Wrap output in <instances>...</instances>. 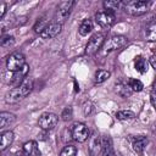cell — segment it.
<instances>
[{"mask_svg":"<svg viewBox=\"0 0 156 156\" xmlns=\"http://www.w3.org/2000/svg\"><path fill=\"white\" fill-rule=\"evenodd\" d=\"M13 44H15V38L12 35H10V34H7V35L2 34V37L0 39V45L4 49H10L11 46H13Z\"/></svg>","mask_w":156,"mask_h":156,"instance_id":"cell-25","label":"cell"},{"mask_svg":"<svg viewBox=\"0 0 156 156\" xmlns=\"http://www.w3.org/2000/svg\"><path fill=\"white\" fill-rule=\"evenodd\" d=\"M154 156H156V152H155V155H154Z\"/></svg>","mask_w":156,"mask_h":156,"instance_id":"cell-35","label":"cell"},{"mask_svg":"<svg viewBox=\"0 0 156 156\" xmlns=\"http://www.w3.org/2000/svg\"><path fill=\"white\" fill-rule=\"evenodd\" d=\"M48 24H49V22L46 21V18H40L39 21H37V23H35V26H34V32H37V33H41L46 27H48Z\"/></svg>","mask_w":156,"mask_h":156,"instance_id":"cell-28","label":"cell"},{"mask_svg":"<svg viewBox=\"0 0 156 156\" xmlns=\"http://www.w3.org/2000/svg\"><path fill=\"white\" fill-rule=\"evenodd\" d=\"M116 117L119 121H127V119H133L135 118V113L130 110H121L116 112Z\"/></svg>","mask_w":156,"mask_h":156,"instance_id":"cell-24","label":"cell"},{"mask_svg":"<svg viewBox=\"0 0 156 156\" xmlns=\"http://www.w3.org/2000/svg\"><path fill=\"white\" fill-rule=\"evenodd\" d=\"M151 2L141 1V0H129L123 1V10L132 16H141L149 11Z\"/></svg>","mask_w":156,"mask_h":156,"instance_id":"cell-2","label":"cell"},{"mask_svg":"<svg viewBox=\"0 0 156 156\" xmlns=\"http://www.w3.org/2000/svg\"><path fill=\"white\" fill-rule=\"evenodd\" d=\"M89 156H101L102 155V138L99 134L94 133L89 136V146H88Z\"/></svg>","mask_w":156,"mask_h":156,"instance_id":"cell-10","label":"cell"},{"mask_svg":"<svg viewBox=\"0 0 156 156\" xmlns=\"http://www.w3.org/2000/svg\"><path fill=\"white\" fill-rule=\"evenodd\" d=\"M28 71H29V66L26 63L21 69L13 72V76H12L11 82H10L11 87H12V88H17V87H20V85L24 82V79L27 78V73H28Z\"/></svg>","mask_w":156,"mask_h":156,"instance_id":"cell-12","label":"cell"},{"mask_svg":"<svg viewBox=\"0 0 156 156\" xmlns=\"http://www.w3.org/2000/svg\"><path fill=\"white\" fill-rule=\"evenodd\" d=\"M110 76H111L110 71L99 69V71H96V73H95V83H96V84H101V83H104L105 80H107V79L110 78Z\"/></svg>","mask_w":156,"mask_h":156,"instance_id":"cell-23","label":"cell"},{"mask_svg":"<svg viewBox=\"0 0 156 156\" xmlns=\"http://www.w3.org/2000/svg\"><path fill=\"white\" fill-rule=\"evenodd\" d=\"M149 63L151 65V67L154 69H156V55H151L149 58Z\"/></svg>","mask_w":156,"mask_h":156,"instance_id":"cell-31","label":"cell"},{"mask_svg":"<svg viewBox=\"0 0 156 156\" xmlns=\"http://www.w3.org/2000/svg\"><path fill=\"white\" fill-rule=\"evenodd\" d=\"M22 154L24 156H41V152L39 150L38 143L35 140H29L23 144Z\"/></svg>","mask_w":156,"mask_h":156,"instance_id":"cell-14","label":"cell"},{"mask_svg":"<svg viewBox=\"0 0 156 156\" xmlns=\"http://www.w3.org/2000/svg\"><path fill=\"white\" fill-rule=\"evenodd\" d=\"M71 134H72V138L78 141V143H84L89 139L90 136V133H89V128L82 123V122H77L72 126L71 128Z\"/></svg>","mask_w":156,"mask_h":156,"instance_id":"cell-7","label":"cell"},{"mask_svg":"<svg viewBox=\"0 0 156 156\" xmlns=\"http://www.w3.org/2000/svg\"><path fill=\"white\" fill-rule=\"evenodd\" d=\"M115 156H123V155H122V154H119V152H116V154H115Z\"/></svg>","mask_w":156,"mask_h":156,"instance_id":"cell-34","label":"cell"},{"mask_svg":"<svg viewBox=\"0 0 156 156\" xmlns=\"http://www.w3.org/2000/svg\"><path fill=\"white\" fill-rule=\"evenodd\" d=\"M128 84H129V87L132 88L133 91H141V90L144 89V84H143L139 79L130 78V79L128 80Z\"/></svg>","mask_w":156,"mask_h":156,"instance_id":"cell-27","label":"cell"},{"mask_svg":"<svg viewBox=\"0 0 156 156\" xmlns=\"http://www.w3.org/2000/svg\"><path fill=\"white\" fill-rule=\"evenodd\" d=\"M72 117H73V110H72V107L71 106L65 107L63 111H62V113H61L62 121H69V119H72Z\"/></svg>","mask_w":156,"mask_h":156,"instance_id":"cell-29","label":"cell"},{"mask_svg":"<svg viewBox=\"0 0 156 156\" xmlns=\"http://www.w3.org/2000/svg\"><path fill=\"white\" fill-rule=\"evenodd\" d=\"M95 21L101 28L107 29V28L112 27L113 23L116 22V15L113 11H107V10L100 11L95 15Z\"/></svg>","mask_w":156,"mask_h":156,"instance_id":"cell-8","label":"cell"},{"mask_svg":"<svg viewBox=\"0 0 156 156\" xmlns=\"http://www.w3.org/2000/svg\"><path fill=\"white\" fill-rule=\"evenodd\" d=\"M144 38L147 41H156V22L149 24L144 30Z\"/></svg>","mask_w":156,"mask_h":156,"instance_id":"cell-21","label":"cell"},{"mask_svg":"<svg viewBox=\"0 0 156 156\" xmlns=\"http://www.w3.org/2000/svg\"><path fill=\"white\" fill-rule=\"evenodd\" d=\"M24 65H26V57L23 54L18 52V51L12 52L6 58V68L11 72H16V71L21 69Z\"/></svg>","mask_w":156,"mask_h":156,"instance_id":"cell-6","label":"cell"},{"mask_svg":"<svg viewBox=\"0 0 156 156\" xmlns=\"http://www.w3.org/2000/svg\"><path fill=\"white\" fill-rule=\"evenodd\" d=\"M33 89V79L27 77L24 79V82L17 87V88H12L10 91L6 93L5 95V101L7 104H17L21 100H23Z\"/></svg>","mask_w":156,"mask_h":156,"instance_id":"cell-1","label":"cell"},{"mask_svg":"<svg viewBox=\"0 0 156 156\" xmlns=\"http://www.w3.org/2000/svg\"><path fill=\"white\" fill-rule=\"evenodd\" d=\"M57 123H58V116L52 112H45L38 119V124L43 130H51L57 126Z\"/></svg>","mask_w":156,"mask_h":156,"instance_id":"cell-9","label":"cell"},{"mask_svg":"<svg viewBox=\"0 0 156 156\" xmlns=\"http://www.w3.org/2000/svg\"><path fill=\"white\" fill-rule=\"evenodd\" d=\"M15 140V134L12 130H6L1 133V138H0V150L4 152L6 149H9L12 143Z\"/></svg>","mask_w":156,"mask_h":156,"instance_id":"cell-15","label":"cell"},{"mask_svg":"<svg viewBox=\"0 0 156 156\" xmlns=\"http://www.w3.org/2000/svg\"><path fill=\"white\" fill-rule=\"evenodd\" d=\"M16 119V116L11 112H1L0 113V129H5L11 123H13Z\"/></svg>","mask_w":156,"mask_h":156,"instance_id":"cell-17","label":"cell"},{"mask_svg":"<svg viewBox=\"0 0 156 156\" xmlns=\"http://www.w3.org/2000/svg\"><path fill=\"white\" fill-rule=\"evenodd\" d=\"M74 5H76V1H72V0L61 1L57 5V10L55 12V17H54L55 21L54 22L60 23V24H63L68 20V17H69V15H71L72 9H73Z\"/></svg>","mask_w":156,"mask_h":156,"instance_id":"cell-3","label":"cell"},{"mask_svg":"<svg viewBox=\"0 0 156 156\" xmlns=\"http://www.w3.org/2000/svg\"><path fill=\"white\" fill-rule=\"evenodd\" d=\"M127 44H128V39L126 37H123V35H113V37L108 38L107 40H105L101 50H102L104 54H108L111 51H116V50L122 49Z\"/></svg>","mask_w":156,"mask_h":156,"instance_id":"cell-4","label":"cell"},{"mask_svg":"<svg viewBox=\"0 0 156 156\" xmlns=\"http://www.w3.org/2000/svg\"><path fill=\"white\" fill-rule=\"evenodd\" d=\"M62 30V24L56 23V22H51L48 24V27L40 33V37L43 39H52L55 37H57Z\"/></svg>","mask_w":156,"mask_h":156,"instance_id":"cell-11","label":"cell"},{"mask_svg":"<svg viewBox=\"0 0 156 156\" xmlns=\"http://www.w3.org/2000/svg\"><path fill=\"white\" fill-rule=\"evenodd\" d=\"M150 100H151L152 106H154L155 110H156V80L154 82L152 88H151V91H150Z\"/></svg>","mask_w":156,"mask_h":156,"instance_id":"cell-30","label":"cell"},{"mask_svg":"<svg viewBox=\"0 0 156 156\" xmlns=\"http://www.w3.org/2000/svg\"><path fill=\"white\" fill-rule=\"evenodd\" d=\"M1 18H4V16H5V12H6V4L5 2H2L1 4Z\"/></svg>","mask_w":156,"mask_h":156,"instance_id":"cell-32","label":"cell"},{"mask_svg":"<svg viewBox=\"0 0 156 156\" xmlns=\"http://www.w3.org/2000/svg\"><path fill=\"white\" fill-rule=\"evenodd\" d=\"M134 68L139 73H146L147 72V61L143 56H135L134 58Z\"/></svg>","mask_w":156,"mask_h":156,"instance_id":"cell-20","label":"cell"},{"mask_svg":"<svg viewBox=\"0 0 156 156\" xmlns=\"http://www.w3.org/2000/svg\"><path fill=\"white\" fill-rule=\"evenodd\" d=\"M115 90H116V93L118 94V95H121L122 98H129L132 94H133V90H132V88L129 87V84L127 83H117L116 85H115Z\"/></svg>","mask_w":156,"mask_h":156,"instance_id":"cell-18","label":"cell"},{"mask_svg":"<svg viewBox=\"0 0 156 156\" xmlns=\"http://www.w3.org/2000/svg\"><path fill=\"white\" fill-rule=\"evenodd\" d=\"M104 43H105V34L104 33L93 34L90 37V39L88 40V44L85 46V55H88V56L95 55L98 51H100L102 49Z\"/></svg>","mask_w":156,"mask_h":156,"instance_id":"cell-5","label":"cell"},{"mask_svg":"<svg viewBox=\"0 0 156 156\" xmlns=\"http://www.w3.org/2000/svg\"><path fill=\"white\" fill-rule=\"evenodd\" d=\"M77 152H78V150H77L76 146H73V145H66L61 150L60 156H77Z\"/></svg>","mask_w":156,"mask_h":156,"instance_id":"cell-26","label":"cell"},{"mask_svg":"<svg viewBox=\"0 0 156 156\" xmlns=\"http://www.w3.org/2000/svg\"><path fill=\"white\" fill-rule=\"evenodd\" d=\"M11 156H24L23 154H12Z\"/></svg>","mask_w":156,"mask_h":156,"instance_id":"cell-33","label":"cell"},{"mask_svg":"<svg viewBox=\"0 0 156 156\" xmlns=\"http://www.w3.org/2000/svg\"><path fill=\"white\" fill-rule=\"evenodd\" d=\"M104 7L107 11H116L119 9H123V1H118V0H108V1H104Z\"/></svg>","mask_w":156,"mask_h":156,"instance_id":"cell-22","label":"cell"},{"mask_svg":"<svg viewBox=\"0 0 156 156\" xmlns=\"http://www.w3.org/2000/svg\"><path fill=\"white\" fill-rule=\"evenodd\" d=\"M93 30V21L90 18H84L80 24H79V28H78V33L82 35V37H85L88 35L90 32Z\"/></svg>","mask_w":156,"mask_h":156,"instance_id":"cell-19","label":"cell"},{"mask_svg":"<svg viewBox=\"0 0 156 156\" xmlns=\"http://www.w3.org/2000/svg\"><path fill=\"white\" fill-rule=\"evenodd\" d=\"M115 150L112 145V140L108 135L102 136V155L101 156H115Z\"/></svg>","mask_w":156,"mask_h":156,"instance_id":"cell-16","label":"cell"},{"mask_svg":"<svg viewBox=\"0 0 156 156\" xmlns=\"http://www.w3.org/2000/svg\"><path fill=\"white\" fill-rule=\"evenodd\" d=\"M147 143H149V139H147L145 135H138V136H134V138L132 139V146H133V150H134L138 155L143 156L144 150H145Z\"/></svg>","mask_w":156,"mask_h":156,"instance_id":"cell-13","label":"cell"}]
</instances>
